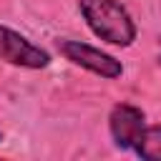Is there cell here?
Returning <instances> with one entry per match:
<instances>
[{
	"label": "cell",
	"instance_id": "3",
	"mask_svg": "<svg viewBox=\"0 0 161 161\" xmlns=\"http://www.w3.org/2000/svg\"><path fill=\"white\" fill-rule=\"evenodd\" d=\"M0 60L15 68H25V70H43L50 65L53 58L45 48H40L23 33L8 25H0Z\"/></svg>",
	"mask_w": 161,
	"mask_h": 161
},
{
	"label": "cell",
	"instance_id": "4",
	"mask_svg": "<svg viewBox=\"0 0 161 161\" xmlns=\"http://www.w3.org/2000/svg\"><path fill=\"white\" fill-rule=\"evenodd\" d=\"M146 128V113L133 103H116L108 113V133L116 148L133 151Z\"/></svg>",
	"mask_w": 161,
	"mask_h": 161
},
{
	"label": "cell",
	"instance_id": "1",
	"mask_svg": "<svg viewBox=\"0 0 161 161\" xmlns=\"http://www.w3.org/2000/svg\"><path fill=\"white\" fill-rule=\"evenodd\" d=\"M78 13L88 30L108 45L128 48L138 35L133 18L121 0H78Z\"/></svg>",
	"mask_w": 161,
	"mask_h": 161
},
{
	"label": "cell",
	"instance_id": "6",
	"mask_svg": "<svg viewBox=\"0 0 161 161\" xmlns=\"http://www.w3.org/2000/svg\"><path fill=\"white\" fill-rule=\"evenodd\" d=\"M0 143H3V131H0Z\"/></svg>",
	"mask_w": 161,
	"mask_h": 161
},
{
	"label": "cell",
	"instance_id": "5",
	"mask_svg": "<svg viewBox=\"0 0 161 161\" xmlns=\"http://www.w3.org/2000/svg\"><path fill=\"white\" fill-rule=\"evenodd\" d=\"M133 153L143 161H161V123H153V126L146 123Z\"/></svg>",
	"mask_w": 161,
	"mask_h": 161
},
{
	"label": "cell",
	"instance_id": "2",
	"mask_svg": "<svg viewBox=\"0 0 161 161\" xmlns=\"http://www.w3.org/2000/svg\"><path fill=\"white\" fill-rule=\"evenodd\" d=\"M55 50L68 63H73V65L93 73V75H101L106 80H116V78L123 75V63L116 55H111V53H106V50H101V48H96L91 43L73 40V38H58Z\"/></svg>",
	"mask_w": 161,
	"mask_h": 161
},
{
	"label": "cell",
	"instance_id": "7",
	"mask_svg": "<svg viewBox=\"0 0 161 161\" xmlns=\"http://www.w3.org/2000/svg\"><path fill=\"white\" fill-rule=\"evenodd\" d=\"M158 63H161V55H158Z\"/></svg>",
	"mask_w": 161,
	"mask_h": 161
}]
</instances>
